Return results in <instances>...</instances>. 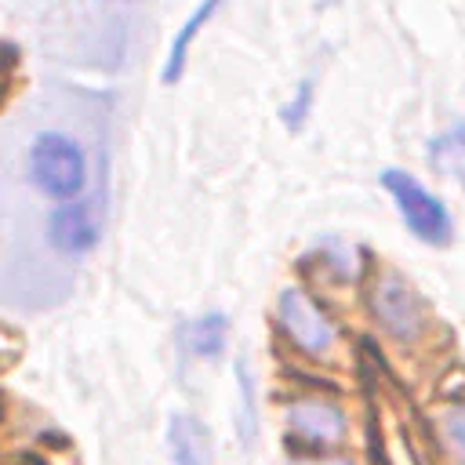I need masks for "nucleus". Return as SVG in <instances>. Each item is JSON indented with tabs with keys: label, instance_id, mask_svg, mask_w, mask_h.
Here are the masks:
<instances>
[{
	"label": "nucleus",
	"instance_id": "f257e3e1",
	"mask_svg": "<svg viewBox=\"0 0 465 465\" xmlns=\"http://www.w3.org/2000/svg\"><path fill=\"white\" fill-rule=\"evenodd\" d=\"M25 174L33 189L54 203L76 200L87 185V156L84 145L65 131H40L25 153Z\"/></svg>",
	"mask_w": 465,
	"mask_h": 465
},
{
	"label": "nucleus",
	"instance_id": "f03ea898",
	"mask_svg": "<svg viewBox=\"0 0 465 465\" xmlns=\"http://www.w3.org/2000/svg\"><path fill=\"white\" fill-rule=\"evenodd\" d=\"M381 185L392 193L403 225H407L421 243H432V247H447V243H450V236H454L450 211H447L414 174L389 167V171H381Z\"/></svg>",
	"mask_w": 465,
	"mask_h": 465
},
{
	"label": "nucleus",
	"instance_id": "7ed1b4c3",
	"mask_svg": "<svg viewBox=\"0 0 465 465\" xmlns=\"http://www.w3.org/2000/svg\"><path fill=\"white\" fill-rule=\"evenodd\" d=\"M276 309H280V327H283V334H287L305 356L323 360V356L334 352L338 331H334V323L327 320V312H323L302 287H283Z\"/></svg>",
	"mask_w": 465,
	"mask_h": 465
},
{
	"label": "nucleus",
	"instance_id": "20e7f679",
	"mask_svg": "<svg viewBox=\"0 0 465 465\" xmlns=\"http://www.w3.org/2000/svg\"><path fill=\"white\" fill-rule=\"evenodd\" d=\"M283 418H287V432L312 450H331L349 436V418H345L341 403L331 396H320V392L294 396L287 403Z\"/></svg>",
	"mask_w": 465,
	"mask_h": 465
},
{
	"label": "nucleus",
	"instance_id": "39448f33",
	"mask_svg": "<svg viewBox=\"0 0 465 465\" xmlns=\"http://www.w3.org/2000/svg\"><path fill=\"white\" fill-rule=\"evenodd\" d=\"M102 236V203L98 200H65L51 211L47 218V240L54 251L80 258L87 251H94Z\"/></svg>",
	"mask_w": 465,
	"mask_h": 465
},
{
	"label": "nucleus",
	"instance_id": "423d86ee",
	"mask_svg": "<svg viewBox=\"0 0 465 465\" xmlns=\"http://www.w3.org/2000/svg\"><path fill=\"white\" fill-rule=\"evenodd\" d=\"M371 309L378 316V323L400 338V341H414L418 331H421V302L418 294L411 291V283L396 272H381L374 280V291H371Z\"/></svg>",
	"mask_w": 465,
	"mask_h": 465
},
{
	"label": "nucleus",
	"instance_id": "0eeeda50",
	"mask_svg": "<svg viewBox=\"0 0 465 465\" xmlns=\"http://www.w3.org/2000/svg\"><path fill=\"white\" fill-rule=\"evenodd\" d=\"M167 454L174 465H211L207 425L193 414H171L167 421Z\"/></svg>",
	"mask_w": 465,
	"mask_h": 465
},
{
	"label": "nucleus",
	"instance_id": "6e6552de",
	"mask_svg": "<svg viewBox=\"0 0 465 465\" xmlns=\"http://www.w3.org/2000/svg\"><path fill=\"white\" fill-rule=\"evenodd\" d=\"M225 0H203L189 18H185V25L174 33V44H171V51H167V65H163V84H178L182 80V73H185V54H189V44L196 40V33L218 15V7H222Z\"/></svg>",
	"mask_w": 465,
	"mask_h": 465
},
{
	"label": "nucleus",
	"instance_id": "1a4fd4ad",
	"mask_svg": "<svg viewBox=\"0 0 465 465\" xmlns=\"http://www.w3.org/2000/svg\"><path fill=\"white\" fill-rule=\"evenodd\" d=\"M182 341H185V349H189L193 356H200V360H218L222 349H225V341H229V320H225L222 312L196 316V320L185 323Z\"/></svg>",
	"mask_w": 465,
	"mask_h": 465
},
{
	"label": "nucleus",
	"instance_id": "9d476101",
	"mask_svg": "<svg viewBox=\"0 0 465 465\" xmlns=\"http://www.w3.org/2000/svg\"><path fill=\"white\" fill-rule=\"evenodd\" d=\"M429 163L465 189V124H454L429 142Z\"/></svg>",
	"mask_w": 465,
	"mask_h": 465
},
{
	"label": "nucleus",
	"instance_id": "9b49d317",
	"mask_svg": "<svg viewBox=\"0 0 465 465\" xmlns=\"http://www.w3.org/2000/svg\"><path fill=\"white\" fill-rule=\"evenodd\" d=\"M443 436H447V443L454 447V454L465 458V403H458V407L443 418Z\"/></svg>",
	"mask_w": 465,
	"mask_h": 465
},
{
	"label": "nucleus",
	"instance_id": "f8f14e48",
	"mask_svg": "<svg viewBox=\"0 0 465 465\" xmlns=\"http://www.w3.org/2000/svg\"><path fill=\"white\" fill-rule=\"evenodd\" d=\"M309 102H312V84L305 80V84L298 87V98H294V102L283 109V120H287L291 127H298V124L305 120V113H309Z\"/></svg>",
	"mask_w": 465,
	"mask_h": 465
},
{
	"label": "nucleus",
	"instance_id": "ddd939ff",
	"mask_svg": "<svg viewBox=\"0 0 465 465\" xmlns=\"http://www.w3.org/2000/svg\"><path fill=\"white\" fill-rule=\"evenodd\" d=\"M240 389H243V443H251V432H254V407H251V378H247L243 367H240Z\"/></svg>",
	"mask_w": 465,
	"mask_h": 465
},
{
	"label": "nucleus",
	"instance_id": "4468645a",
	"mask_svg": "<svg viewBox=\"0 0 465 465\" xmlns=\"http://www.w3.org/2000/svg\"><path fill=\"white\" fill-rule=\"evenodd\" d=\"M291 465H352L349 458H298Z\"/></svg>",
	"mask_w": 465,
	"mask_h": 465
}]
</instances>
